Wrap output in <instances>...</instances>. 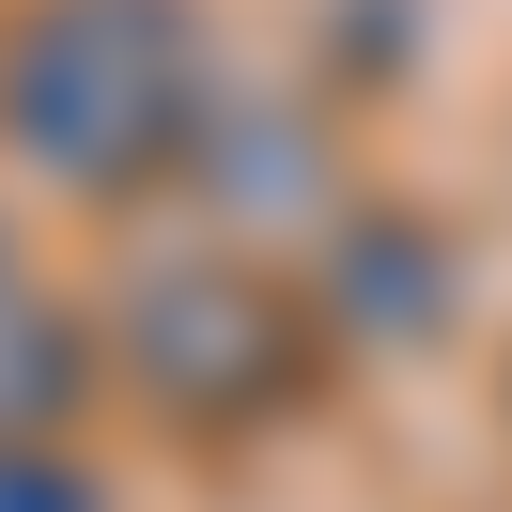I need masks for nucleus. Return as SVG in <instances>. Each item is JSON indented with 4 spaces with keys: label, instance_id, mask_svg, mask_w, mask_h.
<instances>
[{
    "label": "nucleus",
    "instance_id": "nucleus-1",
    "mask_svg": "<svg viewBox=\"0 0 512 512\" xmlns=\"http://www.w3.org/2000/svg\"><path fill=\"white\" fill-rule=\"evenodd\" d=\"M16 109H32V140L63 171L140 156V125L171 109V16L156 0H63L32 32V63H16Z\"/></svg>",
    "mask_w": 512,
    "mask_h": 512
}]
</instances>
